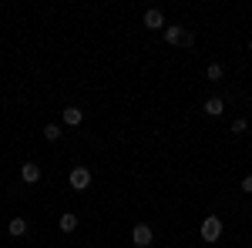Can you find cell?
Instances as JSON below:
<instances>
[{"label":"cell","instance_id":"obj_1","mask_svg":"<svg viewBox=\"0 0 252 248\" xmlns=\"http://www.w3.org/2000/svg\"><path fill=\"white\" fill-rule=\"evenodd\" d=\"M198 235H202V242H219V238H222V218H219V215H205Z\"/></svg>","mask_w":252,"mask_h":248},{"label":"cell","instance_id":"obj_2","mask_svg":"<svg viewBox=\"0 0 252 248\" xmlns=\"http://www.w3.org/2000/svg\"><path fill=\"white\" fill-rule=\"evenodd\" d=\"M152 238H155V231H152V225H145V221H138L135 228H131V242H135V248H148Z\"/></svg>","mask_w":252,"mask_h":248},{"label":"cell","instance_id":"obj_3","mask_svg":"<svg viewBox=\"0 0 252 248\" xmlns=\"http://www.w3.org/2000/svg\"><path fill=\"white\" fill-rule=\"evenodd\" d=\"M71 188H74V191L91 188V171H88L84 165H78V168H71Z\"/></svg>","mask_w":252,"mask_h":248},{"label":"cell","instance_id":"obj_4","mask_svg":"<svg viewBox=\"0 0 252 248\" xmlns=\"http://www.w3.org/2000/svg\"><path fill=\"white\" fill-rule=\"evenodd\" d=\"M145 30H165V17L158 7H148L145 10Z\"/></svg>","mask_w":252,"mask_h":248},{"label":"cell","instance_id":"obj_5","mask_svg":"<svg viewBox=\"0 0 252 248\" xmlns=\"http://www.w3.org/2000/svg\"><path fill=\"white\" fill-rule=\"evenodd\" d=\"M20 178H24L27 185H37L40 181V165L37 161H24V165H20Z\"/></svg>","mask_w":252,"mask_h":248},{"label":"cell","instance_id":"obj_6","mask_svg":"<svg viewBox=\"0 0 252 248\" xmlns=\"http://www.w3.org/2000/svg\"><path fill=\"white\" fill-rule=\"evenodd\" d=\"M161 34H165V40H168V44H185V37H189V30H185V27H178V24H172V27H168V24H165V30H161Z\"/></svg>","mask_w":252,"mask_h":248},{"label":"cell","instance_id":"obj_7","mask_svg":"<svg viewBox=\"0 0 252 248\" xmlns=\"http://www.w3.org/2000/svg\"><path fill=\"white\" fill-rule=\"evenodd\" d=\"M58 228L64 231V235H71V231H78V215H71V211H64L58 218Z\"/></svg>","mask_w":252,"mask_h":248},{"label":"cell","instance_id":"obj_8","mask_svg":"<svg viewBox=\"0 0 252 248\" xmlns=\"http://www.w3.org/2000/svg\"><path fill=\"white\" fill-rule=\"evenodd\" d=\"M205 114L209 117H222L225 114V101H222V97H209V101H205Z\"/></svg>","mask_w":252,"mask_h":248},{"label":"cell","instance_id":"obj_9","mask_svg":"<svg viewBox=\"0 0 252 248\" xmlns=\"http://www.w3.org/2000/svg\"><path fill=\"white\" fill-rule=\"evenodd\" d=\"M81 121H84V111L81 108H64V124L67 128H78Z\"/></svg>","mask_w":252,"mask_h":248},{"label":"cell","instance_id":"obj_10","mask_svg":"<svg viewBox=\"0 0 252 248\" xmlns=\"http://www.w3.org/2000/svg\"><path fill=\"white\" fill-rule=\"evenodd\" d=\"M7 231H10V235H14V238H24V235H27V218H10V225H7Z\"/></svg>","mask_w":252,"mask_h":248},{"label":"cell","instance_id":"obj_11","mask_svg":"<svg viewBox=\"0 0 252 248\" xmlns=\"http://www.w3.org/2000/svg\"><path fill=\"white\" fill-rule=\"evenodd\" d=\"M222 74H225V71H222V64H209V71H205L209 81H222Z\"/></svg>","mask_w":252,"mask_h":248},{"label":"cell","instance_id":"obj_12","mask_svg":"<svg viewBox=\"0 0 252 248\" xmlns=\"http://www.w3.org/2000/svg\"><path fill=\"white\" fill-rule=\"evenodd\" d=\"M44 138H47V141H61V124H47V128H44Z\"/></svg>","mask_w":252,"mask_h":248},{"label":"cell","instance_id":"obj_13","mask_svg":"<svg viewBox=\"0 0 252 248\" xmlns=\"http://www.w3.org/2000/svg\"><path fill=\"white\" fill-rule=\"evenodd\" d=\"M246 128H249V124H246L242 117H235V121H232V134H242V131H246Z\"/></svg>","mask_w":252,"mask_h":248},{"label":"cell","instance_id":"obj_14","mask_svg":"<svg viewBox=\"0 0 252 248\" xmlns=\"http://www.w3.org/2000/svg\"><path fill=\"white\" fill-rule=\"evenodd\" d=\"M242 191H246V194H252V174H246V178H242Z\"/></svg>","mask_w":252,"mask_h":248},{"label":"cell","instance_id":"obj_15","mask_svg":"<svg viewBox=\"0 0 252 248\" xmlns=\"http://www.w3.org/2000/svg\"><path fill=\"white\" fill-rule=\"evenodd\" d=\"M249 51H252V40H249Z\"/></svg>","mask_w":252,"mask_h":248}]
</instances>
